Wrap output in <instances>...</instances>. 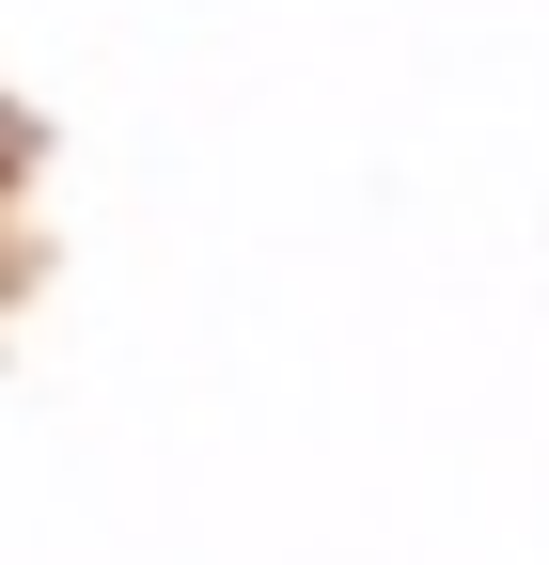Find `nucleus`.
Here are the masks:
<instances>
[]
</instances>
